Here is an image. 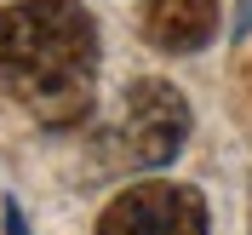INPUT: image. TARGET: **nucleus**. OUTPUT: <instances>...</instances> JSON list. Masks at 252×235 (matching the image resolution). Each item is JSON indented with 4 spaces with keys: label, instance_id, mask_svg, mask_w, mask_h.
Instances as JSON below:
<instances>
[{
    "label": "nucleus",
    "instance_id": "1",
    "mask_svg": "<svg viewBox=\"0 0 252 235\" xmlns=\"http://www.w3.org/2000/svg\"><path fill=\"white\" fill-rule=\"evenodd\" d=\"M97 29L80 0L0 6V92L46 126H75L92 109Z\"/></svg>",
    "mask_w": 252,
    "mask_h": 235
},
{
    "label": "nucleus",
    "instance_id": "2",
    "mask_svg": "<svg viewBox=\"0 0 252 235\" xmlns=\"http://www.w3.org/2000/svg\"><path fill=\"white\" fill-rule=\"evenodd\" d=\"M121 155L132 167H166L189 138V103L172 80H132L121 98Z\"/></svg>",
    "mask_w": 252,
    "mask_h": 235
},
{
    "label": "nucleus",
    "instance_id": "3",
    "mask_svg": "<svg viewBox=\"0 0 252 235\" xmlns=\"http://www.w3.org/2000/svg\"><path fill=\"white\" fill-rule=\"evenodd\" d=\"M97 235H206V201L189 184H132L103 206Z\"/></svg>",
    "mask_w": 252,
    "mask_h": 235
},
{
    "label": "nucleus",
    "instance_id": "4",
    "mask_svg": "<svg viewBox=\"0 0 252 235\" xmlns=\"http://www.w3.org/2000/svg\"><path fill=\"white\" fill-rule=\"evenodd\" d=\"M143 34L160 52H201L218 34V0H149Z\"/></svg>",
    "mask_w": 252,
    "mask_h": 235
},
{
    "label": "nucleus",
    "instance_id": "5",
    "mask_svg": "<svg viewBox=\"0 0 252 235\" xmlns=\"http://www.w3.org/2000/svg\"><path fill=\"white\" fill-rule=\"evenodd\" d=\"M6 235H29V224H23V212H17V201H6Z\"/></svg>",
    "mask_w": 252,
    "mask_h": 235
}]
</instances>
